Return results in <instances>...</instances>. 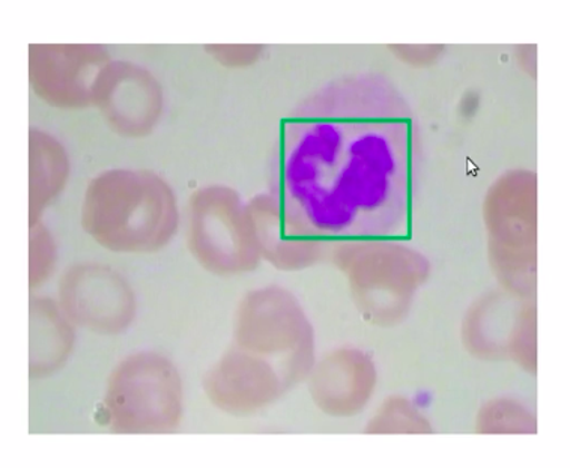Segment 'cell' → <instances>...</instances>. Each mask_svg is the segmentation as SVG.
<instances>
[{"label":"cell","mask_w":570,"mask_h":468,"mask_svg":"<svg viewBox=\"0 0 570 468\" xmlns=\"http://www.w3.org/2000/svg\"><path fill=\"white\" fill-rule=\"evenodd\" d=\"M413 167V114L396 86L374 72L333 81L282 124V234L409 238Z\"/></svg>","instance_id":"1"},{"label":"cell","mask_w":570,"mask_h":468,"mask_svg":"<svg viewBox=\"0 0 570 468\" xmlns=\"http://www.w3.org/2000/svg\"><path fill=\"white\" fill-rule=\"evenodd\" d=\"M83 225L111 251H156L173 237L177 205L169 187L154 175L109 172L89 187Z\"/></svg>","instance_id":"2"},{"label":"cell","mask_w":570,"mask_h":468,"mask_svg":"<svg viewBox=\"0 0 570 468\" xmlns=\"http://www.w3.org/2000/svg\"><path fill=\"white\" fill-rule=\"evenodd\" d=\"M32 88L50 105L79 107L92 101L94 89L105 70L100 47H31Z\"/></svg>","instance_id":"3"},{"label":"cell","mask_w":570,"mask_h":468,"mask_svg":"<svg viewBox=\"0 0 570 468\" xmlns=\"http://www.w3.org/2000/svg\"><path fill=\"white\" fill-rule=\"evenodd\" d=\"M92 103L117 130L144 135L156 126L163 97L160 86L147 71L130 64H107L98 77Z\"/></svg>","instance_id":"4"},{"label":"cell","mask_w":570,"mask_h":468,"mask_svg":"<svg viewBox=\"0 0 570 468\" xmlns=\"http://www.w3.org/2000/svg\"><path fill=\"white\" fill-rule=\"evenodd\" d=\"M83 285L75 274L63 281V309L80 324L91 329L121 330L132 318V295L126 282L109 270L79 269Z\"/></svg>","instance_id":"5"},{"label":"cell","mask_w":570,"mask_h":468,"mask_svg":"<svg viewBox=\"0 0 570 468\" xmlns=\"http://www.w3.org/2000/svg\"><path fill=\"white\" fill-rule=\"evenodd\" d=\"M32 170H31V201L32 213L51 201V197L62 186V178L67 175V160L61 146L50 140L46 135V149H41V142L37 131L32 133Z\"/></svg>","instance_id":"6"},{"label":"cell","mask_w":570,"mask_h":468,"mask_svg":"<svg viewBox=\"0 0 570 468\" xmlns=\"http://www.w3.org/2000/svg\"><path fill=\"white\" fill-rule=\"evenodd\" d=\"M432 402H434V398H432L431 392H428V390H420V392L414 394L413 403L419 410H428Z\"/></svg>","instance_id":"7"}]
</instances>
